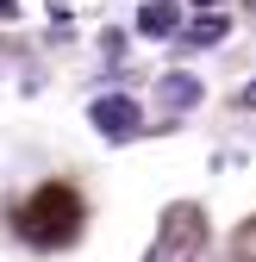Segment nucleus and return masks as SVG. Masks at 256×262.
<instances>
[{"instance_id": "0eeeda50", "label": "nucleus", "mask_w": 256, "mask_h": 262, "mask_svg": "<svg viewBox=\"0 0 256 262\" xmlns=\"http://www.w3.org/2000/svg\"><path fill=\"white\" fill-rule=\"evenodd\" d=\"M238 106H244V113L256 106V81H244V88H238Z\"/></svg>"}, {"instance_id": "20e7f679", "label": "nucleus", "mask_w": 256, "mask_h": 262, "mask_svg": "<svg viewBox=\"0 0 256 262\" xmlns=\"http://www.w3.org/2000/svg\"><path fill=\"white\" fill-rule=\"evenodd\" d=\"M156 100H163L169 113H194V106L206 100V88H200V75L175 69V75H163V81H156Z\"/></svg>"}, {"instance_id": "f03ea898", "label": "nucleus", "mask_w": 256, "mask_h": 262, "mask_svg": "<svg viewBox=\"0 0 256 262\" xmlns=\"http://www.w3.org/2000/svg\"><path fill=\"white\" fill-rule=\"evenodd\" d=\"M88 125L100 131L106 144H132L144 131V106L132 100V94H100V100H88Z\"/></svg>"}, {"instance_id": "39448f33", "label": "nucleus", "mask_w": 256, "mask_h": 262, "mask_svg": "<svg viewBox=\"0 0 256 262\" xmlns=\"http://www.w3.org/2000/svg\"><path fill=\"white\" fill-rule=\"evenodd\" d=\"M138 31H144V38H175L181 13L169 7V0H144V7H138Z\"/></svg>"}, {"instance_id": "6e6552de", "label": "nucleus", "mask_w": 256, "mask_h": 262, "mask_svg": "<svg viewBox=\"0 0 256 262\" xmlns=\"http://www.w3.org/2000/svg\"><path fill=\"white\" fill-rule=\"evenodd\" d=\"M13 13H19V0H0V19H13Z\"/></svg>"}, {"instance_id": "7ed1b4c3", "label": "nucleus", "mask_w": 256, "mask_h": 262, "mask_svg": "<svg viewBox=\"0 0 256 262\" xmlns=\"http://www.w3.org/2000/svg\"><path fill=\"white\" fill-rule=\"evenodd\" d=\"M200 212L194 206H175L169 219H163V231H156V244H150V256L144 262H194V250H200Z\"/></svg>"}, {"instance_id": "423d86ee", "label": "nucleus", "mask_w": 256, "mask_h": 262, "mask_svg": "<svg viewBox=\"0 0 256 262\" xmlns=\"http://www.w3.org/2000/svg\"><path fill=\"white\" fill-rule=\"evenodd\" d=\"M225 31H231V19L206 7V13H200L194 25H187V31H181V44H187V50H200V44H225Z\"/></svg>"}, {"instance_id": "9d476101", "label": "nucleus", "mask_w": 256, "mask_h": 262, "mask_svg": "<svg viewBox=\"0 0 256 262\" xmlns=\"http://www.w3.org/2000/svg\"><path fill=\"white\" fill-rule=\"evenodd\" d=\"M250 13H256V0H250Z\"/></svg>"}, {"instance_id": "f257e3e1", "label": "nucleus", "mask_w": 256, "mask_h": 262, "mask_svg": "<svg viewBox=\"0 0 256 262\" xmlns=\"http://www.w3.org/2000/svg\"><path fill=\"white\" fill-rule=\"evenodd\" d=\"M75 225H81V206H75V193H62V187H44L38 200L19 212V231L31 244H44V250H56L62 237H75Z\"/></svg>"}, {"instance_id": "1a4fd4ad", "label": "nucleus", "mask_w": 256, "mask_h": 262, "mask_svg": "<svg viewBox=\"0 0 256 262\" xmlns=\"http://www.w3.org/2000/svg\"><path fill=\"white\" fill-rule=\"evenodd\" d=\"M194 7H219V0H194Z\"/></svg>"}]
</instances>
